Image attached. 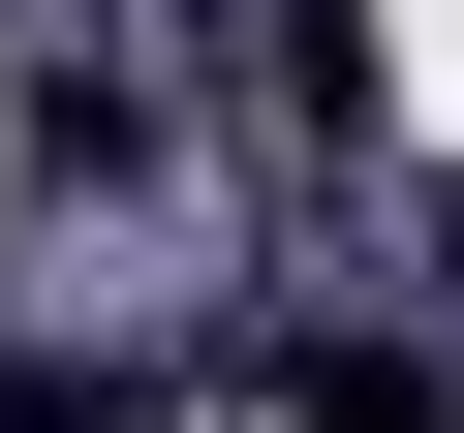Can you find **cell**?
<instances>
[{"instance_id": "1", "label": "cell", "mask_w": 464, "mask_h": 433, "mask_svg": "<svg viewBox=\"0 0 464 433\" xmlns=\"http://www.w3.org/2000/svg\"><path fill=\"white\" fill-rule=\"evenodd\" d=\"M217 32H248V124H341L372 155V0H217Z\"/></svg>"}]
</instances>
